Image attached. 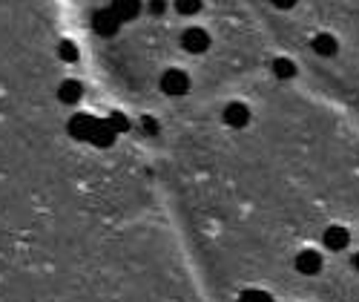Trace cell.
<instances>
[{"label": "cell", "instance_id": "obj_2", "mask_svg": "<svg viewBox=\"0 0 359 302\" xmlns=\"http://www.w3.org/2000/svg\"><path fill=\"white\" fill-rule=\"evenodd\" d=\"M121 18H118L112 9H101V12H95V18H93V29L101 35V38H112L118 29H121Z\"/></svg>", "mask_w": 359, "mask_h": 302}, {"label": "cell", "instance_id": "obj_8", "mask_svg": "<svg viewBox=\"0 0 359 302\" xmlns=\"http://www.w3.org/2000/svg\"><path fill=\"white\" fill-rule=\"evenodd\" d=\"M141 0H112V12L118 15V18H121V20H135L138 15H141Z\"/></svg>", "mask_w": 359, "mask_h": 302}, {"label": "cell", "instance_id": "obj_6", "mask_svg": "<svg viewBox=\"0 0 359 302\" xmlns=\"http://www.w3.org/2000/svg\"><path fill=\"white\" fill-rule=\"evenodd\" d=\"M296 270L299 274H305V277H313L322 270V256L316 251H302L296 256Z\"/></svg>", "mask_w": 359, "mask_h": 302}, {"label": "cell", "instance_id": "obj_17", "mask_svg": "<svg viewBox=\"0 0 359 302\" xmlns=\"http://www.w3.org/2000/svg\"><path fill=\"white\" fill-rule=\"evenodd\" d=\"M353 268H356V270H359V254H356V256H353Z\"/></svg>", "mask_w": 359, "mask_h": 302}, {"label": "cell", "instance_id": "obj_7", "mask_svg": "<svg viewBox=\"0 0 359 302\" xmlns=\"http://www.w3.org/2000/svg\"><path fill=\"white\" fill-rule=\"evenodd\" d=\"M322 239H325V248H331V251H345V248H348V242H351L348 230H345V228H339V225L327 228Z\"/></svg>", "mask_w": 359, "mask_h": 302}, {"label": "cell", "instance_id": "obj_3", "mask_svg": "<svg viewBox=\"0 0 359 302\" xmlns=\"http://www.w3.org/2000/svg\"><path fill=\"white\" fill-rule=\"evenodd\" d=\"M182 46H184L187 52H193V55H201V52H207V46H210V35H207L204 29H198V26L184 29V35H182Z\"/></svg>", "mask_w": 359, "mask_h": 302}, {"label": "cell", "instance_id": "obj_11", "mask_svg": "<svg viewBox=\"0 0 359 302\" xmlns=\"http://www.w3.org/2000/svg\"><path fill=\"white\" fill-rule=\"evenodd\" d=\"M273 72H276V78H293L296 75V64L287 60V58H276L273 60Z\"/></svg>", "mask_w": 359, "mask_h": 302}, {"label": "cell", "instance_id": "obj_4", "mask_svg": "<svg viewBox=\"0 0 359 302\" xmlns=\"http://www.w3.org/2000/svg\"><path fill=\"white\" fill-rule=\"evenodd\" d=\"M248 121H250V110L242 101H233V104L224 107V124L227 127L242 130V127H248Z\"/></svg>", "mask_w": 359, "mask_h": 302}, {"label": "cell", "instance_id": "obj_12", "mask_svg": "<svg viewBox=\"0 0 359 302\" xmlns=\"http://www.w3.org/2000/svg\"><path fill=\"white\" fill-rule=\"evenodd\" d=\"M172 6L178 15H196V12H201V0H175Z\"/></svg>", "mask_w": 359, "mask_h": 302}, {"label": "cell", "instance_id": "obj_5", "mask_svg": "<svg viewBox=\"0 0 359 302\" xmlns=\"http://www.w3.org/2000/svg\"><path fill=\"white\" fill-rule=\"evenodd\" d=\"M95 130H98V121H95L93 115H78V118H72V121H69V133H72L75 138L93 141Z\"/></svg>", "mask_w": 359, "mask_h": 302}, {"label": "cell", "instance_id": "obj_9", "mask_svg": "<svg viewBox=\"0 0 359 302\" xmlns=\"http://www.w3.org/2000/svg\"><path fill=\"white\" fill-rule=\"evenodd\" d=\"M81 96H83V86L75 78H67L61 86H57V98H61L64 104H78Z\"/></svg>", "mask_w": 359, "mask_h": 302}, {"label": "cell", "instance_id": "obj_16", "mask_svg": "<svg viewBox=\"0 0 359 302\" xmlns=\"http://www.w3.org/2000/svg\"><path fill=\"white\" fill-rule=\"evenodd\" d=\"M271 4H273L276 9H293V6H296V0H271Z\"/></svg>", "mask_w": 359, "mask_h": 302}, {"label": "cell", "instance_id": "obj_13", "mask_svg": "<svg viewBox=\"0 0 359 302\" xmlns=\"http://www.w3.org/2000/svg\"><path fill=\"white\" fill-rule=\"evenodd\" d=\"M238 302H273V296H271V294H267V291L250 288V291H245L242 296H238Z\"/></svg>", "mask_w": 359, "mask_h": 302}, {"label": "cell", "instance_id": "obj_1", "mask_svg": "<svg viewBox=\"0 0 359 302\" xmlns=\"http://www.w3.org/2000/svg\"><path fill=\"white\" fill-rule=\"evenodd\" d=\"M187 89H190V78H187V72H182V70H167V72L161 75V93H167L170 98L184 96Z\"/></svg>", "mask_w": 359, "mask_h": 302}, {"label": "cell", "instance_id": "obj_14", "mask_svg": "<svg viewBox=\"0 0 359 302\" xmlns=\"http://www.w3.org/2000/svg\"><path fill=\"white\" fill-rule=\"evenodd\" d=\"M57 52H61V60H67V64H72V60H78V46L72 41H61V46H57Z\"/></svg>", "mask_w": 359, "mask_h": 302}, {"label": "cell", "instance_id": "obj_10", "mask_svg": "<svg viewBox=\"0 0 359 302\" xmlns=\"http://www.w3.org/2000/svg\"><path fill=\"white\" fill-rule=\"evenodd\" d=\"M337 49H339V44H337V38L334 35H316L313 38V52L316 55H322V58H334L337 55Z\"/></svg>", "mask_w": 359, "mask_h": 302}, {"label": "cell", "instance_id": "obj_15", "mask_svg": "<svg viewBox=\"0 0 359 302\" xmlns=\"http://www.w3.org/2000/svg\"><path fill=\"white\" fill-rule=\"evenodd\" d=\"M164 9H167L164 0H149V12H153V15H161Z\"/></svg>", "mask_w": 359, "mask_h": 302}]
</instances>
